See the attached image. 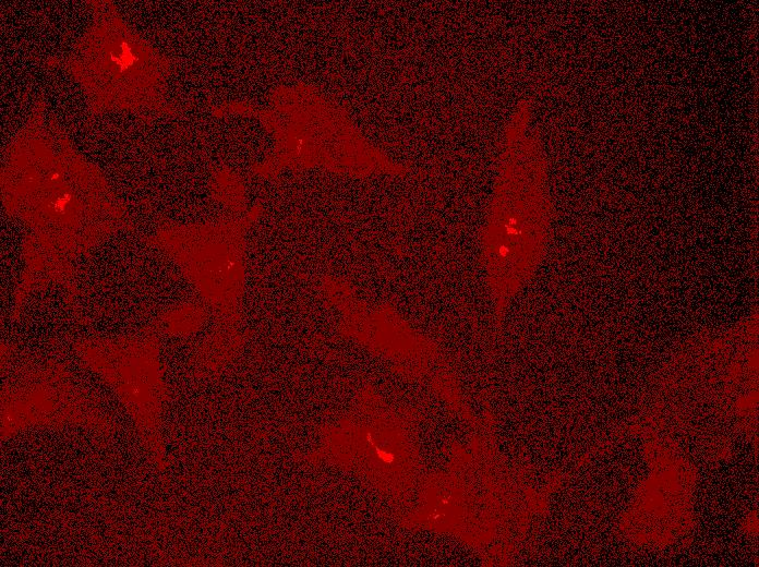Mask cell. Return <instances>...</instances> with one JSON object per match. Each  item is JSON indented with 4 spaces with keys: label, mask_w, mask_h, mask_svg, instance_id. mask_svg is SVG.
Listing matches in <instances>:
<instances>
[{
    "label": "cell",
    "mask_w": 759,
    "mask_h": 567,
    "mask_svg": "<svg viewBox=\"0 0 759 567\" xmlns=\"http://www.w3.org/2000/svg\"><path fill=\"white\" fill-rule=\"evenodd\" d=\"M25 153L1 168L3 207L31 231L22 245L11 321L19 319L32 295L55 286L62 289L76 319L86 324L79 303V261L111 234L131 228L126 209L87 161L68 154Z\"/></svg>",
    "instance_id": "6da1fadb"
},
{
    "label": "cell",
    "mask_w": 759,
    "mask_h": 567,
    "mask_svg": "<svg viewBox=\"0 0 759 567\" xmlns=\"http://www.w3.org/2000/svg\"><path fill=\"white\" fill-rule=\"evenodd\" d=\"M158 333L83 338L74 342L82 361L96 372L135 412H154L166 399Z\"/></svg>",
    "instance_id": "5b68a950"
},
{
    "label": "cell",
    "mask_w": 759,
    "mask_h": 567,
    "mask_svg": "<svg viewBox=\"0 0 759 567\" xmlns=\"http://www.w3.org/2000/svg\"><path fill=\"white\" fill-rule=\"evenodd\" d=\"M552 205L544 165L534 156L499 159L479 236V269L495 335L546 254Z\"/></svg>",
    "instance_id": "7a4b0ae2"
},
{
    "label": "cell",
    "mask_w": 759,
    "mask_h": 567,
    "mask_svg": "<svg viewBox=\"0 0 759 567\" xmlns=\"http://www.w3.org/2000/svg\"><path fill=\"white\" fill-rule=\"evenodd\" d=\"M313 289L338 318L341 331L371 351L398 364L406 373L449 384L438 350L391 301L366 295L349 277L322 273Z\"/></svg>",
    "instance_id": "277c9868"
},
{
    "label": "cell",
    "mask_w": 759,
    "mask_h": 567,
    "mask_svg": "<svg viewBox=\"0 0 759 567\" xmlns=\"http://www.w3.org/2000/svg\"><path fill=\"white\" fill-rule=\"evenodd\" d=\"M245 218L205 224L164 222L145 242L179 270L213 317L201 351L209 371L231 359L243 340L249 257Z\"/></svg>",
    "instance_id": "3957f363"
},
{
    "label": "cell",
    "mask_w": 759,
    "mask_h": 567,
    "mask_svg": "<svg viewBox=\"0 0 759 567\" xmlns=\"http://www.w3.org/2000/svg\"><path fill=\"white\" fill-rule=\"evenodd\" d=\"M208 316H210L208 310L196 298L169 306L148 326L161 334L184 335L197 330Z\"/></svg>",
    "instance_id": "8992f818"
}]
</instances>
